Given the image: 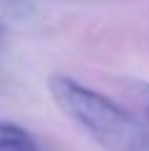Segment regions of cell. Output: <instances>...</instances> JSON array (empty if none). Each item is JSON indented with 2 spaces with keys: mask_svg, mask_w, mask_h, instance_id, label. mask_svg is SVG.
I'll return each mask as SVG.
<instances>
[{
  "mask_svg": "<svg viewBox=\"0 0 149 151\" xmlns=\"http://www.w3.org/2000/svg\"><path fill=\"white\" fill-rule=\"evenodd\" d=\"M50 94L60 109L102 146H107L109 151H137L142 139L139 127L112 99L97 94L90 87L77 84L65 74H55L50 79Z\"/></svg>",
  "mask_w": 149,
  "mask_h": 151,
  "instance_id": "obj_1",
  "label": "cell"
},
{
  "mask_svg": "<svg viewBox=\"0 0 149 151\" xmlns=\"http://www.w3.org/2000/svg\"><path fill=\"white\" fill-rule=\"evenodd\" d=\"M0 151H37L33 136L12 122H0Z\"/></svg>",
  "mask_w": 149,
  "mask_h": 151,
  "instance_id": "obj_2",
  "label": "cell"
},
{
  "mask_svg": "<svg viewBox=\"0 0 149 151\" xmlns=\"http://www.w3.org/2000/svg\"><path fill=\"white\" fill-rule=\"evenodd\" d=\"M129 94H132V102L137 104V109L149 119V82H134L129 87Z\"/></svg>",
  "mask_w": 149,
  "mask_h": 151,
  "instance_id": "obj_3",
  "label": "cell"
}]
</instances>
